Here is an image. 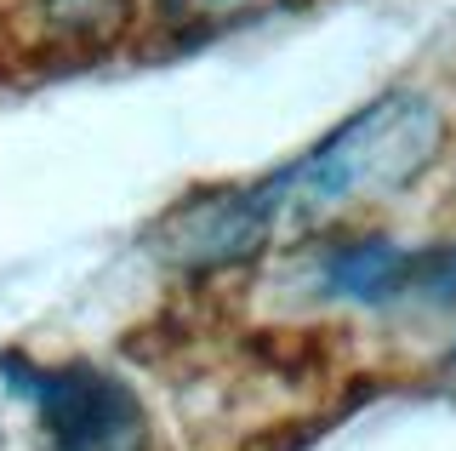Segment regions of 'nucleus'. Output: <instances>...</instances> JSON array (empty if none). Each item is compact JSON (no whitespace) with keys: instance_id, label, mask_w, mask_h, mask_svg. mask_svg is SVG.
Listing matches in <instances>:
<instances>
[{"instance_id":"20e7f679","label":"nucleus","mask_w":456,"mask_h":451,"mask_svg":"<svg viewBox=\"0 0 456 451\" xmlns=\"http://www.w3.org/2000/svg\"><path fill=\"white\" fill-rule=\"evenodd\" d=\"M52 40H109L126 29L137 0H28Z\"/></svg>"},{"instance_id":"f03ea898","label":"nucleus","mask_w":456,"mask_h":451,"mask_svg":"<svg viewBox=\"0 0 456 451\" xmlns=\"http://www.w3.org/2000/svg\"><path fill=\"white\" fill-rule=\"evenodd\" d=\"M0 377L28 400L46 451H149V412L109 365L0 355Z\"/></svg>"},{"instance_id":"7ed1b4c3","label":"nucleus","mask_w":456,"mask_h":451,"mask_svg":"<svg viewBox=\"0 0 456 451\" xmlns=\"http://www.w3.org/2000/svg\"><path fill=\"white\" fill-rule=\"evenodd\" d=\"M314 286L325 298L365 303V308H388L405 298L456 308V241L405 251V246L382 241V234H354V241H337L331 251H320Z\"/></svg>"},{"instance_id":"f257e3e1","label":"nucleus","mask_w":456,"mask_h":451,"mask_svg":"<svg viewBox=\"0 0 456 451\" xmlns=\"http://www.w3.org/2000/svg\"><path fill=\"white\" fill-rule=\"evenodd\" d=\"M445 149V115L422 92L394 86L354 109L308 154L240 189H206L154 223L149 246L171 269H223L331 223L354 201L411 189Z\"/></svg>"},{"instance_id":"39448f33","label":"nucleus","mask_w":456,"mask_h":451,"mask_svg":"<svg viewBox=\"0 0 456 451\" xmlns=\"http://www.w3.org/2000/svg\"><path fill=\"white\" fill-rule=\"evenodd\" d=\"M171 18H228V12H251L268 6V0H160Z\"/></svg>"}]
</instances>
